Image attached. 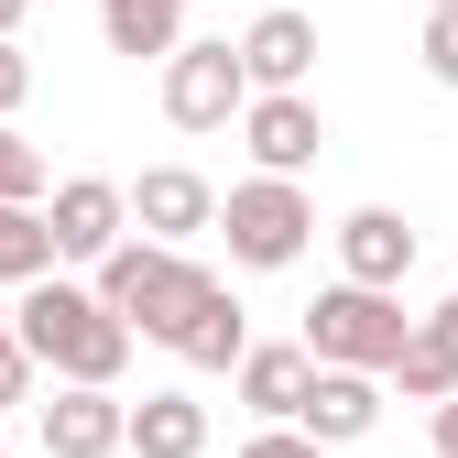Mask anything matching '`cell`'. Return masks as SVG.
<instances>
[{
    "label": "cell",
    "mask_w": 458,
    "mask_h": 458,
    "mask_svg": "<svg viewBox=\"0 0 458 458\" xmlns=\"http://www.w3.org/2000/svg\"><path fill=\"white\" fill-rule=\"evenodd\" d=\"M393 393H404V404H426V415H437V404H458V295L415 317L404 360H393Z\"/></svg>",
    "instance_id": "cell-13"
},
{
    "label": "cell",
    "mask_w": 458,
    "mask_h": 458,
    "mask_svg": "<svg viewBox=\"0 0 458 458\" xmlns=\"http://www.w3.org/2000/svg\"><path fill=\"white\" fill-rule=\"evenodd\" d=\"M186 262H197V251H164V241H142V229H131V241L109 251L88 284H98V306H109V317H121V327L142 338V317H153L164 295H175V273H186Z\"/></svg>",
    "instance_id": "cell-10"
},
{
    "label": "cell",
    "mask_w": 458,
    "mask_h": 458,
    "mask_svg": "<svg viewBox=\"0 0 458 458\" xmlns=\"http://www.w3.org/2000/svg\"><path fill=\"white\" fill-rule=\"evenodd\" d=\"M404 338H415L404 295H371V284H327V295L306 306V360L317 371H371V382H393Z\"/></svg>",
    "instance_id": "cell-2"
},
{
    "label": "cell",
    "mask_w": 458,
    "mask_h": 458,
    "mask_svg": "<svg viewBox=\"0 0 458 458\" xmlns=\"http://www.w3.org/2000/svg\"><path fill=\"white\" fill-rule=\"evenodd\" d=\"M241 66H251V98H306V77H317V12L273 0V12L241 33Z\"/></svg>",
    "instance_id": "cell-9"
},
{
    "label": "cell",
    "mask_w": 458,
    "mask_h": 458,
    "mask_svg": "<svg viewBox=\"0 0 458 458\" xmlns=\"http://www.w3.org/2000/svg\"><path fill=\"white\" fill-rule=\"evenodd\" d=\"M241 142H251V175H284V186H306V164L327 153V121H317V98H251Z\"/></svg>",
    "instance_id": "cell-11"
},
{
    "label": "cell",
    "mask_w": 458,
    "mask_h": 458,
    "mask_svg": "<svg viewBox=\"0 0 458 458\" xmlns=\"http://www.w3.org/2000/svg\"><path fill=\"white\" fill-rule=\"evenodd\" d=\"M55 197V175H44V153L22 142V131H0V208H44Z\"/></svg>",
    "instance_id": "cell-19"
},
{
    "label": "cell",
    "mask_w": 458,
    "mask_h": 458,
    "mask_svg": "<svg viewBox=\"0 0 458 458\" xmlns=\"http://www.w3.org/2000/svg\"><path fill=\"white\" fill-rule=\"evenodd\" d=\"M131 229L164 251H197L218 229V186L197 175V164H153V175H131Z\"/></svg>",
    "instance_id": "cell-6"
},
{
    "label": "cell",
    "mask_w": 458,
    "mask_h": 458,
    "mask_svg": "<svg viewBox=\"0 0 458 458\" xmlns=\"http://www.w3.org/2000/svg\"><path fill=\"white\" fill-rule=\"evenodd\" d=\"M12 327H22V350H33L55 382L121 393V371H131V327L98 306V284H66V273H44L33 295H12Z\"/></svg>",
    "instance_id": "cell-1"
},
{
    "label": "cell",
    "mask_w": 458,
    "mask_h": 458,
    "mask_svg": "<svg viewBox=\"0 0 458 458\" xmlns=\"http://www.w3.org/2000/svg\"><path fill=\"white\" fill-rule=\"evenodd\" d=\"M33 382H44V360L22 350V327H0V415H12V404H33Z\"/></svg>",
    "instance_id": "cell-20"
},
{
    "label": "cell",
    "mask_w": 458,
    "mask_h": 458,
    "mask_svg": "<svg viewBox=\"0 0 458 458\" xmlns=\"http://www.w3.org/2000/svg\"><path fill=\"white\" fill-rule=\"evenodd\" d=\"M0 327H12V295H0Z\"/></svg>",
    "instance_id": "cell-26"
},
{
    "label": "cell",
    "mask_w": 458,
    "mask_h": 458,
    "mask_svg": "<svg viewBox=\"0 0 458 458\" xmlns=\"http://www.w3.org/2000/svg\"><path fill=\"white\" fill-rule=\"evenodd\" d=\"M22 12H33V0H0V44H22Z\"/></svg>",
    "instance_id": "cell-25"
},
{
    "label": "cell",
    "mask_w": 458,
    "mask_h": 458,
    "mask_svg": "<svg viewBox=\"0 0 458 458\" xmlns=\"http://www.w3.org/2000/svg\"><path fill=\"white\" fill-rule=\"evenodd\" d=\"M164 121H175V131H229V121H251V66H241V44H186L175 66H164Z\"/></svg>",
    "instance_id": "cell-4"
},
{
    "label": "cell",
    "mask_w": 458,
    "mask_h": 458,
    "mask_svg": "<svg viewBox=\"0 0 458 458\" xmlns=\"http://www.w3.org/2000/svg\"><path fill=\"white\" fill-rule=\"evenodd\" d=\"M0 458H12V447H0Z\"/></svg>",
    "instance_id": "cell-28"
},
{
    "label": "cell",
    "mask_w": 458,
    "mask_h": 458,
    "mask_svg": "<svg viewBox=\"0 0 458 458\" xmlns=\"http://www.w3.org/2000/svg\"><path fill=\"white\" fill-rule=\"evenodd\" d=\"M426 437H437V458H458V404H437V415H426Z\"/></svg>",
    "instance_id": "cell-24"
},
{
    "label": "cell",
    "mask_w": 458,
    "mask_h": 458,
    "mask_svg": "<svg viewBox=\"0 0 458 458\" xmlns=\"http://www.w3.org/2000/svg\"><path fill=\"white\" fill-rule=\"evenodd\" d=\"M131 458H208V404L197 393H142L131 404Z\"/></svg>",
    "instance_id": "cell-17"
},
{
    "label": "cell",
    "mask_w": 458,
    "mask_h": 458,
    "mask_svg": "<svg viewBox=\"0 0 458 458\" xmlns=\"http://www.w3.org/2000/svg\"><path fill=\"white\" fill-rule=\"evenodd\" d=\"M327 241H338V284H371V295H404V273H415V251H426L404 208H350Z\"/></svg>",
    "instance_id": "cell-7"
},
{
    "label": "cell",
    "mask_w": 458,
    "mask_h": 458,
    "mask_svg": "<svg viewBox=\"0 0 458 458\" xmlns=\"http://www.w3.org/2000/svg\"><path fill=\"white\" fill-rule=\"evenodd\" d=\"M98 33H109V55H131V66H175V55L197 44L186 0H98Z\"/></svg>",
    "instance_id": "cell-14"
},
{
    "label": "cell",
    "mask_w": 458,
    "mask_h": 458,
    "mask_svg": "<svg viewBox=\"0 0 458 458\" xmlns=\"http://www.w3.org/2000/svg\"><path fill=\"white\" fill-rule=\"evenodd\" d=\"M317 447H360L371 426H382V382L371 371H317V393H306V415H295Z\"/></svg>",
    "instance_id": "cell-15"
},
{
    "label": "cell",
    "mask_w": 458,
    "mask_h": 458,
    "mask_svg": "<svg viewBox=\"0 0 458 458\" xmlns=\"http://www.w3.org/2000/svg\"><path fill=\"white\" fill-rule=\"evenodd\" d=\"M426 12H458V0H426Z\"/></svg>",
    "instance_id": "cell-27"
},
{
    "label": "cell",
    "mask_w": 458,
    "mask_h": 458,
    "mask_svg": "<svg viewBox=\"0 0 458 458\" xmlns=\"http://www.w3.org/2000/svg\"><path fill=\"white\" fill-rule=\"evenodd\" d=\"M175 360H186V371H241V360H251V317H241V295H229V284H208V306L186 317Z\"/></svg>",
    "instance_id": "cell-16"
},
{
    "label": "cell",
    "mask_w": 458,
    "mask_h": 458,
    "mask_svg": "<svg viewBox=\"0 0 458 458\" xmlns=\"http://www.w3.org/2000/svg\"><path fill=\"white\" fill-rule=\"evenodd\" d=\"M241 458H327V447H317V437H306V426H262V437H251V447H241Z\"/></svg>",
    "instance_id": "cell-23"
},
{
    "label": "cell",
    "mask_w": 458,
    "mask_h": 458,
    "mask_svg": "<svg viewBox=\"0 0 458 458\" xmlns=\"http://www.w3.org/2000/svg\"><path fill=\"white\" fill-rule=\"evenodd\" d=\"M22 98H33V55H22V44H0V131L22 121Z\"/></svg>",
    "instance_id": "cell-22"
},
{
    "label": "cell",
    "mask_w": 458,
    "mask_h": 458,
    "mask_svg": "<svg viewBox=\"0 0 458 458\" xmlns=\"http://www.w3.org/2000/svg\"><path fill=\"white\" fill-rule=\"evenodd\" d=\"M229 393L262 415V426H295L306 415V393H317V360H306V338H251V360L229 371Z\"/></svg>",
    "instance_id": "cell-12"
},
{
    "label": "cell",
    "mask_w": 458,
    "mask_h": 458,
    "mask_svg": "<svg viewBox=\"0 0 458 458\" xmlns=\"http://www.w3.org/2000/svg\"><path fill=\"white\" fill-rule=\"evenodd\" d=\"M44 273H66V262H55L44 208H0V295H33Z\"/></svg>",
    "instance_id": "cell-18"
},
{
    "label": "cell",
    "mask_w": 458,
    "mask_h": 458,
    "mask_svg": "<svg viewBox=\"0 0 458 458\" xmlns=\"http://www.w3.org/2000/svg\"><path fill=\"white\" fill-rule=\"evenodd\" d=\"M44 229H55V262H109V251H121L131 241V186L121 175H66V186H55L44 197Z\"/></svg>",
    "instance_id": "cell-5"
},
{
    "label": "cell",
    "mask_w": 458,
    "mask_h": 458,
    "mask_svg": "<svg viewBox=\"0 0 458 458\" xmlns=\"http://www.w3.org/2000/svg\"><path fill=\"white\" fill-rule=\"evenodd\" d=\"M415 55H426V77H437V88H458V12H426Z\"/></svg>",
    "instance_id": "cell-21"
},
{
    "label": "cell",
    "mask_w": 458,
    "mask_h": 458,
    "mask_svg": "<svg viewBox=\"0 0 458 458\" xmlns=\"http://www.w3.org/2000/svg\"><path fill=\"white\" fill-rule=\"evenodd\" d=\"M218 241L241 273H295L306 241H317V197L306 186H284V175H241L218 197Z\"/></svg>",
    "instance_id": "cell-3"
},
{
    "label": "cell",
    "mask_w": 458,
    "mask_h": 458,
    "mask_svg": "<svg viewBox=\"0 0 458 458\" xmlns=\"http://www.w3.org/2000/svg\"><path fill=\"white\" fill-rule=\"evenodd\" d=\"M44 458H121L131 447V404L121 393H88V382H55V404H33Z\"/></svg>",
    "instance_id": "cell-8"
}]
</instances>
